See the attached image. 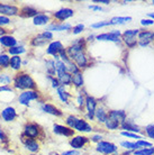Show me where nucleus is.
Segmentation results:
<instances>
[{
    "label": "nucleus",
    "instance_id": "obj_43",
    "mask_svg": "<svg viewBox=\"0 0 154 155\" xmlns=\"http://www.w3.org/2000/svg\"><path fill=\"white\" fill-rule=\"evenodd\" d=\"M10 81H12V80H10V77L7 75V74H1V75H0V82H1V84H4V85L9 84Z\"/></svg>",
    "mask_w": 154,
    "mask_h": 155
},
{
    "label": "nucleus",
    "instance_id": "obj_46",
    "mask_svg": "<svg viewBox=\"0 0 154 155\" xmlns=\"http://www.w3.org/2000/svg\"><path fill=\"white\" fill-rule=\"evenodd\" d=\"M145 130H146L147 136L154 140V125H150V126H147Z\"/></svg>",
    "mask_w": 154,
    "mask_h": 155
},
{
    "label": "nucleus",
    "instance_id": "obj_27",
    "mask_svg": "<svg viewBox=\"0 0 154 155\" xmlns=\"http://www.w3.org/2000/svg\"><path fill=\"white\" fill-rule=\"evenodd\" d=\"M132 20V17H114L110 20L112 25H123L125 23H128Z\"/></svg>",
    "mask_w": 154,
    "mask_h": 155
},
{
    "label": "nucleus",
    "instance_id": "obj_35",
    "mask_svg": "<svg viewBox=\"0 0 154 155\" xmlns=\"http://www.w3.org/2000/svg\"><path fill=\"white\" fill-rule=\"evenodd\" d=\"M55 69H56V73L58 72H68L65 63L63 61H56L55 62Z\"/></svg>",
    "mask_w": 154,
    "mask_h": 155
},
{
    "label": "nucleus",
    "instance_id": "obj_42",
    "mask_svg": "<svg viewBox=\"0 0 154 155\" xmlns=\"http://www.w3.org/2000/svg\"><path fill=\"white\" fill-rule=\"evenodd\" d=\"M120 145L123 146V147L125 148H128V150H137V145H136V143H131V142H122L120 143Z\"/></svg>",
    "mask_w": 154,
    "mask_h": 155
},
{
    "label": "nucleus",
    "instance_id": "obj_24",
    "mask_svg": "<svg viewBox=\"0 0 154 155\" xmlns=\"http://www.w3.org/2000/svg\"><path fill=\"white\" fill-rule=\"evenodd\" d=\"M95 117L97 118L98 121H100V123H106V120L108 118V114H106L102 108H98L96 109V114H95Z\"/></svg>",
    "mask_w": 154,
    "mask_h": 155
},
{
    "label": "nucleus",
    "instance_id": "obj_5",
    "mask_svg": "<svg viewBox=\"0 0 154 155\" xmlns=\"http://www.w3.org/2000/svg\"><path fill=\"white\" fill-rule=\"evenodd\" d=\"M120 36H122V33L119 31H114L110 33H105V34L98 35L97 39L98 41H109V42H119Z\"/></svg>",
    "mask_w": 154,
    "mask_h": 155
},
{
    "label": "nucleus",
    "instance_id": "obj_33",
    "mask_svg": "<svg viewBox=\"0 0 154 155\" xmlns=\"http://www.w3.org/2000/svg\"><path fill=\"white\" fill-rule=\"evenodd\" d=\"M124 42H125V44L127 45L128 47H131V48H133V47L139 43V39L136 38V37H123Z\"/></svg>",
    "mask_w": 154,
    "mask_h": 155
},
{
    "label": "nucleus",
    "instance_id": "obj_47",
    "mask_svg": "<svg viewBox=\"0 0 154 155\" xmlns=\"http://www.w3.org/2000/svg\"><path fill=\"white\" fill-rule=\"evenodd\" d=\"M85 29V25H82V24H79V25H77L75 27L73 28V34H80L81 31Z\"/></svg>",
    "mask_w": 154,
    "mask_h": 155
},
{
    "label": "nucleus",
    "instance_id": "obj_53",
    "mask_svg": "<svg viewBox=\"0 0 154 155\" xmlns=\"http://www.w3.org/2000/svg\"><path fill=\"white\" fill-rule=\"evenodd\" d=\"M42 35L44 36V37H45V38L47 39V41H50V39H52V37H53V34H52L51 31H44V33H43Z\"/></svg>",
    "mask_w": 154,
    "mask_h": 155
},
{
    "label": "nucleus",
    "instance_id": "obj_54",
    "mask_svg": "<svg viewBox=\"0 0 154 155\" xmlns=\"http://www.w3.org/2000/svg\"><path fill=\"white\" fill-rule=\"evenodd\" d=\"M91 140H92V142H98V143H99V142H101V136L100 135H95V136H92V138H91Z\"/></svg>",
    "mask_w": 154,
    "mask_h": 155
},
{
    "label": "nucleus",
    "instance_id": "obj_59",
    "mask_svg": "<svg viewBox=\"0 0 154 155\" xmlns=\"http://www.w3.org/2000/svg\"><path fill=\"white\" fill-rule=\"evenodd\" d=\"M5 31H5V29H2V28L0 27V36H2V35H4V34H5Z\"/></svg>",
    "mask_w": 154,
    "mask_h": 155
},
{
    "label": "nucleus",
    "instance_id": "obj_30",
    "mask_svg": "<svg viewBox=\"0 0 154 155\" xmlns=\"http://www.w3.org/2000/svg\"><path fill=\"white\" fill-rule=\"evenodd\" d=\"M47 42H49V41L41 34V35H38L37 37H35V38L32 41V44H33L34 46H42L44 44H46Z\"/></svg>",
    "mask_w": 154,
    "mask_h": 155
},
{
    "label": "nucleus",
    "instance_id": "obj_49",
    "mask_svg": "<svg viewBox=\"0 0 154 155\" xmlns=\"http://www.w3.org/2000/svg\"><path fill=\"white\" fill-rule=\"evenodd\" d=\"M154 20L153 19H142L141 20V25L143 26H149V25H153Z\"/></svg>",
    "mask_w": 154,
    "mask_h": 155
},
{
    "label": "nucleus",
    "instance_id": "obj_63",
    "mask_svg": "<svg viewBox=\"0 0 154 155\" xmlns=\"http://www.w3.org/2000/svg\"><path fill=\"white\" fill-rule=\"evenodd\" d=\"M32 155H37V154H32Z\"/></svg>",
    "mask_w": 154,
    "mask_h": 155
},
{
    "label": "nucleus",
    "instance_id": "obj_18",
    "mask_svg": "<svg viewBox=\"0 0 154 155\" xmlns=\"http://www.w3.org/2000/svg\"><path fill=\"white\" fill-rule=\"evenodd\" d=\"M0 43H1L4 46L12 48V47H15V45L17 44V41H16L12 36L5 35V36H1V37H0Z\"/></svg>",
    "mask_w": 154,
    "mask_h": 155
},
{
    "label": "nucleus",
    "instance_id": "obj_61",
    "mask_svg": "<svg viewBox=\"0 0 154 155\" xmlns=\"http://www.w3.org/2000/svg\"><path fill=\"white\" fill-rule=\"evenodd\" d=\"M54 155H60V154H58V153H55V154H54Z\"/></svg>",
    "mask_w": 154,
    "mask_h": 155
},
{
    "label": "nucleus",
    "instance_id": "obj_60",
    "mask_svg": "<svg viewBox=\"0 0 154 155\" xmlns=\"http://www.w3.org/2000/svg\"><path fill=\"white\" fill-rule=\"evenodd\" d=\"M120 155H131V152H124L123 154H120Z\"/></svg>",
    "mask_w": 154,
    "mask_h": 155
},
{
    "label": "nucleus",
    "instance_id": "obj_28",
    "mask_svg": "<svg viewBox=\"0 0 154 155\" xmlns=\"http://www.w3.org/2000/svg\"><path fill=\"white\" fill-rule=\"evenodd\" d=\"M10 66H12L14 70H19L20 66H22V58L16 55V56H12L10 58Z\"/></svg>",
    "mask_w": 154,
    "mask_h": 155
},
{
    "label": "nucleus",
    "instance_id": "obj_34",
    "mask_svg": "<svg viewBox=\"0 0 154 155\" xmlns=\"http://www.w3.org/2000/svg\"><path fill=\"white\" fill-rule=\"evenodd\" d=\"M134 154L135 155H154V147L141 148L139 151H135Z\"/></svg>",
    "mask_w": 154,
    "mask_h": 155
},
{
    "label": "nucleus",
    "instance_id": "obj_22",
    "mask_svg": "<svg viewBox=\"0 0 154 155\" xmlns=\"http://www.w3.org/2000/svg\"><path fill=\"white\" fill-rule=\"evenodd\" d=\"M42 110L44 113L50 114V115H54V116H61L62 115V113L56 107H54L53 105H50V104H44L42 106Z\"/></svg>",
    "mask_w": 154,
    "mask_h": 155
},
{
    "label": "nucleus",
    "instance_id": "obj_32",
    "mask_svg": "<svg viewBox=\"0 0 154 155\" xmlns=\"http://www.w3.org/2000/svg\"><path fill=\"white\" fill-rule=\"evenodd\" d=\"M58 94H59V97H60V99H61L63 102H68V99H69L70 94L64 90V87L58 88Z\"/></svg>",
    "mask_w": 154,
    "mask_h": 155
},
{
    "label": "nucleus",
    "instance_id": "obj_36",
    "mask_svg": "<svg viewBox=\"0 0 154 155\" xmlns=\"http://www.w3.org/2000/svg\"><path fill=\"white\" fill-rule=\"evenodd\" d=\"M10 64V58H8L6 54H0V66L2 68H7Z\"/></svg>",
    "mask_w": 154,
    "mask_h": 155
},
{
    "label": "nucleus",
    "instance_id": "obj_3",
    "mask_svg": "<svg viewBox=\"0 0 154 155\" xmlns=\"http://www.w3.org/2000/svg\"><path fill=\"white\" fill-rule=\"evenodd\" d=\"M137 39H139V46H142V47L147 46V45L154 39V31H139V36H137Z\"/></svg>",
    "mask_w": 154,
    "mask_h": 155
},
{
    "label": "nucleus",
    "instance_id": "obj_19",
    "mask_svg": "<svg viewBox=\"0 0 154 155\" xmlns=\"http://www.w3.org/2000/svg\"><path fill=\"white\" fill-rule=\"evenodd\" d=\"M74 129H77V130H79V132L89 133V132H91V130H92V127H91V126H90L85 120L78 119V123H77V125H75Z\"/></svg>",
    "mask_w": 154,
    "mask_h": 155
},
{
    "label": "nucleus",
    "instance_id": "obj_15",
    "mask_svg": "<svg viewBox=\"0 0 154 155\" xmlns=\"http://www.w3.org/2000/svg\"><path fill=\"white\" fill-rule=\"evenodd\" d=\"M18 12V8L15 6H9V5H1L0 4V14L2 15H10L14 16Z\"/></svg>",
    "mask_w": 154,
    "mask_h": 155
},
{
    "label": "nucleus",
    "instance_id": "obj_57",
    "mask_svg": "<svg viewBox=\"0 0 154 155\" xmlns=\"http://www.w3.org/2000/svg\"><path fill=\"white\" fill-rule=\"evenodd\" d=\"M0 91H12V89L8 87H0Z\"/></svg>",
    "mask_w": 154,
    "mask_h": 155
},
{
    "label": "nucleus",
    "instance_id": "obj_12",
    "mask_svg": "<svg viewBox=\"0 0 154 155\" xmlns=\"http://www.w3.org/2000/svg\"><path fill=\"white\" fill-rule=\"evenodd\" d=\"M87 142H88V138L85 137V136H75L71 140L70 145L73 148H75V150H79V148L83 147Z\"/></svg>",
    "mask_w": 154,
    "mask_h": 155
},
{
    "label": "nucleus",
    "instance_id": "obj_14",
    "mask_svg": "<svg viewBox=\"0 0 154 155\" xmlns=\"http://www.w3.org/2000/svg\"><path fill=\"white\" fill-rule=\"evenodd\" d=\"M72 60H74V62H75V65L79 66L80 69H83L87 66V58H85V55L83 52H79L77 54L74 55Z\"/></svg>",
    "mask_w": 154,
    "mask_h": 155
},
{
    "label": "nucleus",
    "instance_id": "obj_37",
    "mask_svg": "<svg viewBox=\"0 0 154 155\" xmlns=\"http://www.w3.org/2000/svg\"><path fill=\"white\" fill-rule=\"evenodd\" d=\"M46 70L51 75H54V74H55L56 69H55V62H54V61H47L46 62Z\"/></svg>",
    "mask_w": 154,
    "mask_h": 155
},
{
    "label": "nucleus",
    "instance_id": "obj_45",
    "mask_svg": "<svg viewBox=\"0 0 154 155\" xmlns=\"http://www.w3.org/2000/svg\"><path fill=\"white\" fill-rule=\"evenodd\" d=\"M122 135L125 136V137H129V138H135V140H139V138H141V136L136 135L134 133H129V132H122Z\"/></svg>",
    "mask_w": 154,
    "mask_h": 155
},
{
    "label": "nucleus",
    "instance_id": "obj_26",
    "mask_svg": "<svg viewBox=\"0 0 154 155\" xmlns=\"http://www.w3.org/2000/svg\"><path fill=\"white\" fill-rule=\"evenodd\" d=\"M72 83H73L75 87L80 88L83 85V77H82V73L78 72V73L73 74L72 75Z\"/></svg>",
    "mask_w": 154,
    "mask_h": 155
},
{
    "label": "nucleus",
    "instance_id": "obj_52",
    "mask_svg": "<svg viewBox=\"0 0 154 155\" xmlns=\"http://www.w3.org/2000/svg\"><path fill=\"white\" fill-rule=\"evenodd\" d=\"M51 81H52V87L53 88H60V82L58 79H54V78H50Z\"/></svg>",
    "mask_w": 154,
    "mask_h": 155
},
{
    "label": "nucleus",
    "instance_id": "obj_62",
    "mask_svg": "<svg viewBox=\"0 0 154 155\" xmlns=\"http://www.w3.org/2000/svg\"><path fill=\"white\" fill-rule=\"evenodd\" d=\"M152 4H153V5H154V0H153V1H152Z\"/></svg>",
    "mask_w": 154,
    "mask_h": 155
},
{
    "label": "nucleus",
    "instance_id": "obj_56",
    "mask_svg": "<svg viewBox=\"0 0 154 155\" xmlns=\"http://www.w3.org/2000/svg\"><path fill=\"white\" fill-rule=\"evenodd\" d=\"M89 8L92 9V10H102V8L98 7V6H89Z\"/></svg>",
    "mask_w": 154,
    "mask_h": 155
},
{
    "label": "nucleus",
    "instance_id": "obj_17",
    "mask_svg": "<svg viewBox=\"0 0 154 155\" xmlns=\"http://www.w3.org/2000/svg\"><path fill=\"white\" fill-rule=\"evenodd\" d=\"M1 116L6 121H12L16 118V110L12 107H7L6 109L2 110Z\"/></svg>",
    "mask_w": 154,
    "mask_h": 155
},
{
    "label": "nucleus",
    "instance_id": "obj_23",
    "mask_svg": "<svg viewBox=\"0 0 154 155\" xmlns=\"http://www.w3.org/2000/svg\"><path fill=\"white\" fill-rule=\"evenodd\" d=\"M50 20V17L47 15H44V14H38L34 17V20L33 23L34 25H37V26H42V25H46Z\"/></svg>",
    "mask_w": 154,
    "mask_h": 155
},
{
    "label": "nucleus",
    "instance_id": "obj_21",
    "mask_svg": "<svg viewBox=\"0 0 154 155\" xmlns=\"http://www.w3.org/2000/svg\"><path fill=\"white\" fill-rule=\"evenodd\" d=\"M24 144L28 151L31 152H37L39 150V145L38 143L35 140H32V138H24Z\"/></svg>",
    "mask_w": 154,
    "mask_h": 155
},
{
    "label": "nucleus",
    "instance_id": "obj_55",
    "mask_svg": "<svg viewBox=\"0 0 154 155\" xmlns=\"http://www.w3.org/2000/svg\"><path fill=\"white\" fill-rule=\"evenodd\" d=\"M93 2H97V4H105V5L110 4V1H108V0H93Z\"/></svg>",
    "mask_w": 154,
    "mask_h": 155
},
{
    "label": "nucleus",
    "instance_id": "obj_8",
    "mask_svg": "<svg viewBox=\"0 0 154 155\" xmlns=\"http://www.w3.org/2000/svg\"><path fill=\"white\" fill-rule=\"evenodd\" d=\"M96 99L91 96H87L85 98V106H87V109H88V118L89 119H93L95 117V114H96Z\"/></svg>",
    "mask_w": 154,
    "mask_h": 155
},
{
    "label": "nucleus",
    "instance_id": "obj_7",
    "mask_svg": "<svg viewBox=\"0 0 154 155\" xmlns=\"http://www.w3.org/2000/svg\"><path fill=\"white\" fill-rule=\"evenodd\" d=\"M24 135L26 136L27 138H32L34 140L39 135V127L35 124H28L25 126L24 129Z\"/></svg>",
    "mask_w": 154,
    "mask_h": 155
},
{
    "label": "nucleus",
    "instance_id": "obj_38",
    "mask_svg": "<svg viewBox=\"0 0 154 155\" xmlns=\"http://www.w3.org/2000/svg\"><path fill=\"white\" fill-rule=\"evenodd\" d=\"M139 34V29H128L123 34V37H136Z\"/></svg>",
    "mask_w": 154,
    "mask_h": 155
},
{
    "label": "nucleus",
    "instance_id": "obj_13",
    "mask_svg": "<svg viewBox=\"0 0 154 155\" xmlns=\"http://www.w3.org/2000/svg\"><path fill=\"white\" fill-rule=\"evenodd\" d=\"M108 117L116 120V121H118L120 125H122V123H124L126 120V114L123 110H112L108 114Z\"/></svg>",
    "mask_w": 154,
    "mask_h": 155
},
{
    "label": "nucleus",
    "instance_id": "obj_25",
    "mask_svg": "<svg viewBox=\"0 0 154 155\" xmlns=\"http://www.w3.org/2000/svg\"><path fill=\"white\" fill-rule=\"evenodd\" d=\"M71 28L70 24H62V25H51L47 27V31H68Z\"/></svg>",
    "mask_w": 154,
    "mask_h": 155
},
{
    "label": "nucleus",
    "instance_id": "obj_40",
    "mask_svg": "<svg viewBox=\"0 0 154 155\" xmlns=\"http://www.w3.org/2000/svg\"><path fill=\"white\" fill-rule=\"evenodd\" d=\"M24 52H25V48H24L23 46H15V47L9 48V53H10V54H14L15 56L18 54H22Z\"/></svg>",
    "mask_w": 154,
    "mask_h": 155
},
{
    "label": "nucleus",
    "instance_id": "obj_10",
    "mask_svg": "<svg viewBox=\"0 0 154 155\" xmlns=\"http://www.w3.org/2000/svg\"><path fill=\"white\" fill-rule=\"evenodd\" d=\"M61 51H63V45L61 44V42L56 41V42L51 43L50 45H49V47H47L46 52H47V54L53 55V56H58Z\"/></svg>",
    "mask_w": 154,
    "mask_h": 155
},
{
    "label": "nucleus",
    "instance_id": "obj_4",
    "mask_svg": "<svg viewBox=\"0 0 154 155\" xmlns=\"http://www.w3.org/2000/svg\"><path fill=\"white\" fill-rule=\"evenodd\" d=\"M83 47H85V41L82 38L78 39L68 48V55L70 56V58L72 60L74 55L79 53V52H83Z\"/></svg>",
    "mask_w": 154,
    "mask_h": 155
},
{
    "label": "nucleus",
    "instance_id": "obj_1",
    "mask_svg": "<svg viewBox=\"0 0 154 155\" xmlns=\"http://www.w3.org/2000/svg\"><path fill=\"white\" fill-rule=\"evenodd\" d=\"M15 88L17 89H34L35 82L28 74H20L15 78Z\"/></svg>",
    "mask_w": 154,
    "mask_h": 155
},
{
    "label": "nucleus",
    "instance_id": "obj_20",
    "mask_svg": "<svg viewBox=\"0 0 154 155\" xmlns=\"http://www.w3.org/2000/svg\"><path fill=\"white\" fill-rule=\"evenodd\" d=\"M120 127L123 128V129H126V130L129 133H139V130H141V129H139V127H137L132 120H127V119L125 120L124 123H122Z\"/></svg>",
    "mask_w": 154,
    "mask_h": 155
},
{
    "label": "nucleus",
    "instance_id": "obj_50",
    "mask_svg": "<svg viewBox=\"0 0 154 155\" xmlns=\"http://www.w3.org/2000/svg\"><path fill=\"white\" fill-rule=\"evenodd\" d=\"M62 155H81V153L77 150H72V151H68V152H63Z\"/></svg>",
    "mask_w": 154,
    "mask_h": 155
},
{
    "label": "nucleus",
    "instance_id": "obj_41",
    "mask_svg": "<svg viewBox=\"0 0 154 155\" xmlns=\"http://www.w3.org/2000/svg\"><path fill=\"white\" fill-rule=\"evenodd\" d=\"M136 145H137V147H139V150H141L142 147H144V148H150V147H152V144L149 143V142H146V140H137V142H136Z\"/></svg>",
    "mask_w": 154,
    "mask_h": 155
},
{
    "label": "nucleus",
    "instance_id": "obj_51",
    "mask_svg": "<svg viewBox=\"0 0 154 155\" xmlns=\"http://www.w3.org/2000/svg\"><path fill=\"white\" fill-rule=\"evenodd\" d=\"M78 105L80 106H83L85 104V98H83V96H82V94H79V96H78Z\"/></svg>",
    "mask_w": 154,
    "mask_h": 155
},
{
    "label": "nucleus",
    "instance_id": "obj_31",
    "mask_svg": "<svg viewBox=\"0 0 154 155\" xmlns=\"http://www.w3.org/2000/svg\"><path fill=\"white\" fill-rule=\"evenodd\" d=\"M22 15L24 16V17H32V16H36L38 15L37 14V10L36 9H34V8H31V7H25L22 10Z\"/></svg>",
    "mask_w": 154,
    "mask_h": 155
},
{
    "label": "nucleus",
    "instance_id": "obj_48",
    "mask_svg": "<svg viewBox=\"0 0 154 155\" xmlns=\"http://www.w3.org/2000/svg\"><path fill=\"white\" fill-rule=\"evenodd\" d=\"M10 23V19L5 17V16H0V26L1 25H7V24Z\"/></svg>",
    "mask_w": 154,
    "mask_h": 155
},
{
    "label": "nucleus",
    "instance_id": "obj_11",
    "mask_svg": "<svg viewBox=\"0 0 154 155\" xmlns=\"http://www.w3.org/2000/svg\"><path fill=\"white\" fill-rule=\"evenodd\" d=\"M54 133H56L59 135H64L66 137L74 135V130L71 129L70 127H65V126H62V125H54L53 126Z\"/></svg>",
    "mask_w": 154,
    "mask_h": 155
},
{
    "label": "nucleus",
    "instance_id": "obj_58",
    "mask_svg": "<svg viewBox=\"0 0 154 155\" xmlns=\"http://www.w3.org/2000/svg\"><path fill=\"white\" fill-rule=\"evenodd\" d=\"M147 16H149V17H151L152 19H154V12H150V14H147Z\"/></svg>",
    "mask_w": 154,
    "mask_h": 155
},
{
    "label": "nucleus",
    "instance_id": "obj_6",
    "mask_svg": "<svg viewBox=\"0 0 154 155\" xmlns=\"http://www.w3.org/2000/svg\"><path fill=\"white\" fill-rule=\"evenodd\" d=\"M38 98V93L36 91H32V90H28V91H25V92L20 93L19 96V102L22 105L28 106L29 101L35 100Z\"/></svg>",
    "mask_w": 154,
    "mask_h": 155
},
{
    "label": "nucleus",
    "instance_id": "obj_44",
    "mask_svg": "<svg viewBox=\"0 0 154 155\" xmlns=\"http://www.w3.org/2000/svg\"><path fill=\"white\" fill-rule=\"evenodd\" d=\"M109 25H112L110 21H100V23L91 24V27L92 28H100V27H105V26H109Z\"/></svg>",
    "mask_w": 154,
    "mask_h": 155
},
{
    "label": "nucleus",
    "instance_id": "obj_29",
    "mask_svg": "<svg viewBox=\"0 0 154 155\" xmlns=\"http://www.w3.org/2000/svg\"><path fill=\"white\" fill-rule=\"evenodd\" d=\"M105 125H106V127H107L108 129H110V130H115V129H117V128L120 126V124L118 121H116V120L112 119V118H109V117L107 118Z\"/></svg>",
    "mask_w": 154,
    "mask_h": 155
},
{
    "label": "nucleus",
    "instance_id": "obj_39",
    "mask_svg": "<svg viewBox=\"0 0 154 155\" xmlns=\"http://www.w3.org/2000/svg\"><path fill=\"white\" fill-rule=\"evenodd\" d=\"M77 123H78V118L75 116H69L68 118H66V125H68L70 128L75 127Z\"/></svg>",
    "mask_w": 154,
    "mask_h": 155
},
{
    "label": "nucleus",
    "instance_id": "obj_2",
    "mask_svg": "<svg viewBox=\"0 0 154 155\" xmlns=\"http://www.w3.org/2000/svg\"><path fill=\"white\" fill-rule=\"evenodd\" d=\"M97 151L106 155L114 154L117 152V146L115 144L109 143V142H99L97 145Z\"/></svg>",
    "mask_w": 154,
    "mask_h": 155
},
{
    "label": "nucleus",
    "instance_id": "obj_16",
    "mask_svg": "<svg viewBox=\"0 0 154 155\" xmlns=\"http://www.w3.org/2000/svg\"><path fill=\"white\" fill-rule=\"evenodd\" d=\"M58 80L62 85H69L72 82V75L69 72H58Z\"/></svg>",
    "mask_w": 154,
    "mask_h": 155
},
{
    "label": "nucleus",
    "instance_id": "obj_9",
    "mask_svg": "<svg viewBox=\"0 0 154 155\" xmlns=\"http://www.w3.org/2000/svg\"><path fill=\"white\" fill-rule=\"evenodd\" d=\"M73 14L74 12L72 9H70V8H62L59 12H54V17L59 20H65L68 18H70V17H72Z\"/></svg>",
    "mask_w": 154,
    "mask_h": 155
}]
</instances>
